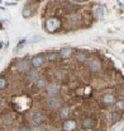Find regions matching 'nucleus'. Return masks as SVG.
<instances>
[{
    "label": "nucleus",
    "mask_w": 124,
    "mask_h": 131,
    "mask_svg": "<svg viewBox=\"0 0 124 131\" xmlns=\"http://www.w3.org/2000/svg\"><path fill=\"white\" fill-rule=\"evenodd\" d=\"M60 53H57V52H49L48 55H47V60L48 61H56V60H58L60 59Z\"/></svg>",
    "instance_id": "14"
},
{
    "label": "nucleus",
    "mask_w": 124,
    "mask_h": 131,
    "mask_svg": "<svg viewBox=\"0 0 124 131\" xmlns=\"http://www.w3.org/2000/svg\"><path fill=\"white\" fill-rule=\"evenodd\" d=\"M25 42H27V41H25V40H22V41H20V42H19V43H18V46H17V48H15V51H18V50H19V48H20V47H22V46H23V45L25 43Z\"/></svg>",
    "instance_id": "21"
},
{
    "label": "nucleus",
    "mask_w": 124,
    "mask_h": 131,
    "mask_svg": "<svg viewBox=\"0 0 124 131\" xmlns=\"http://www.w3.org/2000/svg\"><path fill=\"white\" fill-rule=\"evenodd\" d=\"M122 131H124V129H123V130H122Z\"/></svg>",
    "instance_id": "27"
},
{
    "label": "nucleus",
    "mask_w": 124,
    "mask_h": 131,
    "mask_svg": "<svg viewBox=\"0 0 124 131\" xmlns=\"http://www.w3.org/2000/svg\"><path fill=\"white\" fill-rule=\"evenodd\" d=\"M46 103L49 108H58L61 106V101L56 95H48L46 99Z\"/></svg>",
    "instance_id": "2"
},
{
    "label": "nucleus",
    "mask_w": 124,
    "mask_h": 131,
    "mask_svg": "<svg viewBox=\"0 0 124 131\" xmlns=\"http://www.w3.org/2000/svg\"><path fill=\"white\" fill-rule=\"evenodd\" d=\"M28 66H29V64H28V61H19L18 62V65H17V70L18 71H25L27 69H28Z\"/></svg>",
    "instance_id": "11"
},
{
    "label": "nucleus",
    "mask_w": 124,
    "mask_h": 131,
    "mask_svg": "<svg viewBox=\"0 0 124 131\" xmlns=\"http://www.w3.org/2000/svg\"><path fill=\"white\" fill-rule=\"evenodd\" d=\"M60 24H61V23H60V20H58L57 18H49V19H47L44 27H46V31H47L48 33H54V31L58 29Z\"/></svg>",
    "instance_id": "1"
},
{
    "label": "nucleus",
    "mask_w": 124,
    "mask_h": 131,
    "mask_svg": "<svg viewBox=\"0 0 124 131\" xmlns=\"http://www.w3.org/2000/svg\"><path fill=\"white\" fill-rule=\"evenodd\" d=\"M120 94H122V95H123V97H124V88H123V89H122V90H120Z\"/></svg>",
    "instance_id": "25"
},
{
    "label": "nucleus",
    "mask_w": 124,
    "mask_h": 131,
    "mask_svg": "<svg viewBox=\"0 0 124 131\" xmlns=\"http://www.w3.org/2000/svg\"><path fill=\"white\" fill-rule=\"evenodd\" d=\"M120 118V113L119 112H114L113 113V121H118Z\"/></svg>",
    "instance_id": "20"
},
{
    "label": "nucleus",
    "mask_w": 124,
    "mask_h": 131,
    "mask_svg": "<svg viewBox=\"0 0 124 131\" xmlns=\"http://www.w3.org/2000/svg\"><path fill=\"white\" fill-rule=\"evenodd\" d=\"M103 102L105 103V104H113L114 102H115V97L113 95V94H110V93H106V94H104L103 95Z\"/></svg>",
    "instance_id": "10"
},
{
    "label": "nucleus",
    "mask_w": 124,
    "mask_h": 131,
    "mask_svg": "<svg viewBox=\"0 0 124 131\" xmlns=\"http://www.w3.org/2000/svg\"><path fill=\"white\" fill-rule=\"evenodd\" d=\"M60 55H61V57H63V59H68V57H71V56L74 55V50L70 48V47L62 48L61 52H60Z\"/></svg>",
    "instance_id": "9"
},
{
    "label": "nucleus",
    "mask_w": 124,
    "mask_h": 131,
    "mask_svg": "<svg viewBox=\"0 0 124 131\" xmlns=\"http://www.w3.org/2000/svg\"><path fill=\"white\" fill-rule=\"evenodd\" d=\"M115 106H117V108H118L119 111H124V101H119V102H117V103H115Z\"/></svg>",
    "instance_id": "17"
},
{
    "label": "nucleus",
    "mask_w": 124,
    "mask_h": 131,
    "mask_svg": "<svg viewBox=\"0 0 124 131\" xmlns=\"http://www.w3.org/2000/svg\"><path fill=\"white\" fill-rule=\"evenodd\" d=\"M46 60H47V56L46 55H37V56H34L32 59L31 65L33 68H39V66L43 65V62H46Z\"/></svg>",
    "instance_id": "3"
},
{
    "label": "nucleus",
    "mask_w": 124,
    "mask_h": 131,
    "mask_svg": "<svg viewBox=\"0 0 124 131\" xmlns=\"http://www.w3.org/2000/svg\"><path fill=\"white\" fill-rule=\"evenodd\" d=\"M95 15H96L98 19H101V18L104 17V8H103V6H98V8L95 9Z\"/></svg>",
    "instance_id": "15"
},
{
    "label": "nucleus",
    "mask_w": 124,
    "mask_h": 131,
    "mask_svg": "<svg viewBox=\"0 0 124 131\" xmlns=\"http://www.w3.org/2000/svg\"><path fill=\"white\" fill-rule=\"evenodd\" d=\"M60 92V85L56 83H52L49 85H47V94L48 95H56Z\"/></svg>",
    "instance_id": "5"
},
{
    "label": "nucleus",
    "mask_w": 124,
    "mask_h": 131,
    "mask_svg": "<svg viewBox=\"0 0 124 131\" xmlns=\"http://www.w3.org/2000/svg\"><path fill=\"white\" fill-rule=\"evenodd\" d=\"M0 28H1V24H0Z\"/></svg>",
    "instance_id": "26"
},
{
    "label": "nucleus",
    "mask_w": 124,
    "mask_h": 131,
    "mask_svg": "<svg viewBox=\"0 0 124 131\" xmlns=\"http://www.w3.org/2000/svg\"><path fill=\"white\" fill-rule=\"evenodd\" d=\"M32 121L34 125H41L42 122L44 121V116L42 115L41 112H34L32 115Z\"/></svg>",
    "instance_id": "6"
},
{
    "label": "nucleus",
    "mask_w": 124,
    "mask_h": 131,
    "mask_svg": "<svg viewBox=\"0 0 124 131\" xmlns=\"http://www.w3.org/2000/svg\"><path fill=\"white\" fill-rule=\"evenodd\" d=\"M94 126V121L91 118H85L82 120V127L84 129H91Z\"/></svg>",
    "instance_id": "12"
},
{
    "label": "nucleus",
    "mask_w": 124,
    "mask_h": 131,
    "mask_svg": "<svg viewBox=\"0 0 124 131\" xmlns=\"http://www.w3.org/2000/svg\"><path fill=\"white\" fill-rule=\"evenodd\" d=\"M31 15H32L31 10H29V9H25V8H24V12H23V17H24V18H28V17H31Z\"/></svg>",
    "instance_id": "19"
},
{
    "label": "nucleus",
    "mask_w": 124,
    "mask_h": 131,
    "mask_svg": "<svg viewBox=\"0 0 124 131\" xmlns=\"http://www.w3.org/2000/svg\"><path fill=\"white\" fill-rule=\"evenodd\" d=\"M71 1H74V3H85L87 0H71Z\"/></svg>",
    "instance_id": "24"
},
{
    "label": "nucleus",
    "mask_w": 124,
    "mask_h": 131,
    "mask_svg": "<svg viewBox=\"0 0 124 131\" xmlns=\"http://www.w3.org/2000/svg\"><path fill=\"white\" fill-rule=\"evenodd\" d=\"M19 131H32V129H31L29 126H23V127H20Z\"/></svg>",
    "instance_id": "23"
},
{
    "label": "nucleus",
    "mask_w": 124,
    "mask_h": 131,
    "mask_svg": "<svg viewBox=\"0 0 124 131\" xmlns=\"http://www.w3.org/2000/svg\"><path fill=\"white\" fill-rule=\"evenodd\" d=\"M0 3H1V0H0Z\"/></svg>",
    "instance_id": "28"
},
{
    "label": "nucleus",
    "mask_w": 124,
    "mask_h": 131,
    "mask_svg": "<svg viewBox=\"0 0 124 131\" xmlns=\"http://www.w3.org/2000/svg\"><path fill=\"white\" fill-rule=\"evenodd\" d=\"M6 87V79L5 78H0V89H4Z\"/></svg>",
    "instance_id": "18"
},
{
    "label": "nucleus",
    "mask_w": 124,
    "mask_h": 131,
    "mask_svg": "<svg viewBox=\"0 0 124 131\" xmlns=\"http://www.w3.org/2000/svg\"><path fill=\"white\" fill-rule=\"evenodd\" d=\"M76 129V122L72 120H66L63 124V130L65 131H74Z\"/></svg>",
    "instance_id": "8"
},
{
    "label": "nucleus",
    "mask_w": 124,
    "mask_h": 131,
    "mask_svg": "<svg viewBox=\"0 0 124 131\" xmlns=\"http://www.w3.org/2000/svg\"><path fill=\"white\" fill-rule=\"evenodd\" d=\"M68 112H70L68 107H63V108L60 111V117H61V118H63V120H65V118H67V117H68V115H70Z\"/></svg>",
    "instance_id": "16"
},
{
    "label": "nucleus",
    "mask_w": 124,
    "mask_h": 131,
    "mask_svg": "<svg viewBox=\"0 0 124 131\" xmlns=\"http://www.w3.org/2000/svg\"><path fill=\"white\" fill-rule=\"evenodd\" d=\"M76 59H77L79 61H85V60H86V56H85V55H77Z\"/></svg>",
    "instance_id": "22"
},
{
    "label": "nucleus",
    "mask_w": 124,
    "mask_h": 131,
    "mask_svg": "<svg viewBox=\"0 0 124 131\" xmlns=\"http://www.w3.org/2000/svg\"><path fill=\"white\" fill-rule=\"evenodd\" d=\"M39 78H41V77H39V73H38L37 70H31V71H28L27 79H28L31 83H34V84H36Z\"/></svg>",
    "instance_id": "4"
},
{
    "label": "nucleus",
    "mask_w": 124,
    "mask_h": 131,
    "mask_svg": "<svg viewBox=\"0 0 124 131\" xmlns=\"http://www.w3.org/2000/svg\"><path fill=\"white\" fill-rule=\"evenodd\" d=\"M36 87L38 88V89L47 88V80H46V78H39V79L37 80V83H36Z\"/></svg>",
    "instance_id": "13"
},
{
    "label": "nucleus",
    "mask_w": 124,
    "mask_h": 131,
    "mask_svg": "<svg viewBox=\"0 0 124 131\" xmlns=\"http://www.w3.org/2000/svg\"><path fill=\"white\" fill-rule=\"evenodd\" d=\"M89 68H90V70L92 71V73H98L99 70H100V68H101V65H100V62H99V60H90V62H89Z\"/></svg>",
    "instance_id": "7"
}]
</instances>
